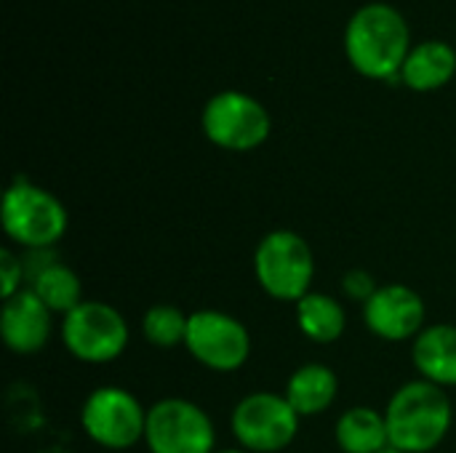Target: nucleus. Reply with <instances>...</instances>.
<instances>
[{"label":"nucleus","mask_w":456,"mask_h":453,"mask_svg":"<svg viewBox=\"0 0 456 453\" xmlns=\"http://www.w3.org/2000/svg\"><path fill=\"white\" fill-rule=\"evenodd\" d=\"M254 272L267 296L278 302H299L310 294L315 259L299 232L273 230L254 251Z\"/></svg>","instance_id":"4"},{"label":"nucleus","mask_w":456,"mask_h":453,"mask_svg":"<svg viewBox=\"0 0 456 453\" xmlns=\"http://www.w3.org/2000/svg\"><path fill=\"white\" fill-rule=\"evenodd\" d=\"M345 56L350 67L369 80L401 77L411 43V27L406 16L382 0L355 8L342 35Z\"/></svg>","instance_id":"1"},{"label":"nucleus","mask_w":456,"mask_h":453,"mask_svg":"<svg viewBox=\"0 0 456 453\" xmlns=\"http://www.w3.org/2000/svg\"><path fill=\"white\" fill-rule=\"evenodd\" d=\"M203 136L227 152H251L270 139L273 117L267 107L246 91H219L200 112Z\"/></svg>","instance_id":"5"},{"label":"nucleus","mask_w":456,"mask_h":453,"mask_svg":"<svg viewBox=\"0 0 456 453\" xmlns=\"http://www.w3.org/2000/svg\"><path fill=\"white\" fill-rule=\"evenodd\" d=\"M61 342L80 363H112L128 347V323L112 304L86 299L64 315Z\"/></svg>","instance_id":"6"},{"label":"nucleus","mask_w":456,"mask_h":453,"mask_svg":"<svg viewBox=\"0 0 456 453\" xmlns=\"http://www.w3.org/2000/svg\"><path fill=\"white\" fill-rule=\"evenodd\" d=\"M411 360L419 379H428L444 390L456 387V326H425V331L414 339Z\"/></svg>","instance_id":"14"},{"label":"nucleus","mask_w":456,"mask_h":453,"mask_svg":"<svg viewBox=\"0 0 456 453\" xmlns=\"http://www.w3.org/2000/svg\"><path fill=\"white\" fill-rule=\"evenodd\" d=\"M27 275H24V262L21 256H16L11 248H3L0 251V294H3V302L16 296L24 286Z\"/></svg>","instance_id":"20"},{"label":"nucleus","mask_w":456,"mask_h":453,"mask_svg":"<svg viewBox=\"0 0 456 453\" xmlns=\"http://www.w3.org/2000/svg\"><path fill=\"white\" fill-rule=\"evenodd\" d=\"M454 409L444 387L414 379L401 384L387 409L385 422L390 433V449L401 453L436 451L452 430Z\"/></svg>","instance_id":"2"},{"label":"nucleus","mask_w":456,"mask_h":453,"mask_svg":"<svg viewBox=\"0 0 456 453\" xmlns=\"http://www.w3.org/2000/svg\"><path fill=\"white\" fill-rule=\"evenodd\" d=\"M0 224L16 246L24 251H40L53 248L64 238L69 214L53 192L32 184L24 176H16L3 195Z\"/></svg>","instance_id":"3"},{"label":"nucleus","mask_w":456,"mask_h":453,"mask_svg":"<svg viewBox=\"0 0 456 453\" xmlns=\"http://www.w3.org/2000/svg\"><path fill=\"white\" fill-rule=\"evenodd\" d=\"M187 352L208 371L232 374L246 366L251 355V334L248 328L219 310H198L187 323Z\"/></svg>","instance_id":"10"},{"label":"nucleus","mask_w":456,"mask_h":453,"mask_svg":"<svg viewBox=\"0 0 456 453\" xmlns=\"http://www.w3.org/2000/svg\"><path fill=\"white\" fill-rule=\"evenodd\" d=\"M83 433L102 449L126 451L144 441L147 409L123 387H96L80 409Z\"/></svg>","instance_id":"8"},{"label":"nucleus","mask_w":456,"mask_h":453,"mask_svg":"<svg viewBox=\"0 0 456 453\" xmlns=\"http://www.w3.org/2000/svg\"><path fill=\"white\" fill-rule=\"evenodd\" d=\"M297 326L299 331L318 344L337 342L347 328V315L339 299L329 294H307L297 302Z\"/></svg>","instance_id":"17"},{"label":"nucleus","mask_w":456,"mask_h":453,"mask_svg":"<svg viewBox=\"0 0 456 453\" xmlns=\"http://www.w3.org/2000/svg\"><path fill=\"white\" fill-rule=\"evenodd\" d=\"M27 288L53 312V315H67L72 312L77 304H83V283L77 278V272L61 262H51L45 264L29 283Z\"/></svg>","instance_id":"18"},{"label":"nucleus","mask_w":456,"mask_h":453,"mask_svg":"<svg viewBox=\"0 0 456 453\" xmlns=\"http://www.w3.org/2000/svg\"><path fill=\"white\" fill-rule=\"evenodd\" d=\"M456 75V51L446 40L417 43L401 69V83L417 93H430L449 85Z\"/></svg>","instance_id":"13"},{"label":"nucleus","mask_w":456,"mask_h":453,"mask_svg":"<svg viewBox=\"0 0 456 453\" xmlns=\"http://www.w3.org/2000/svg\"><path fill=\"white\" fill-rule=\"evenodd\" d=\"M150 453H214L216 433L208 414L184 398H163L147 409Z\"/></svg>","instance_id":"9"},{"label":"nucleus","mask_w":456,"mask_h":453,"mask_svg":"<svg viewBox=\"0 0 456 453\" xmlns=\"http://www.w3.org/2000/svg\"><path fill=\"white\" fill-rule=\"evenodd\" d=\"M425 299L401 283L379 286L377 294L363 304V320L369 331L385 342L417 339L425 331Z\"/></svg>","instance_id":"11"},{"label":"nucleus","mask_w":456,"mask_h":453,"mask_svg":"<svg viewBox=\"0 0 456 453\" xmlns=\"http://www.w3.org/2000/svg\"><path fill=\"white\" fill-rule=\"evenodd\" d=\"M377 280H374V275L371 272H366V270H350L345 278H342V291H345V296L347 299H353V302H361V304H366L374 294H377Z\"/></svg>","instance_id":"21"},{"label":"nucleus","mask_w":456,"mask_h":453,"mask_svg":"<svg viewBox=\"0 0 456 453\" xmlns=\"http://www.w3.org/2000/svg\"><path fill=\"white\" fill-rule=\"evenodd\" d=\"M337 392H339V379L329 366L305 363L289 376L283 395L299 417H318L331 409Z\"/></svg>","instance_id":"15"},{"label":"nucleus","mask_w":456,"mask_h":453,"mask_svg":"<svg viewBox=\"0 0 456 453\" xmlns=\"http://www.w3.org/2000/svg\"><path fill=\"white\" fill-rule=\"evenodd\" d=\"M53 312L29 291L21 288L16 296L3 302L0 336L3 344L16 355H35L48 344Z\"/></svg>","instance_id":"12"},{"label":"nucleus","mask_w":456,"mask_h":453,"mask_svg":"<svg viewBox=\"0 0 456 453\" xmlns=\"http://www.w3.org/2000/svg\"><path fill=\"white\" fill-rule=\"evenodd\" d=\"M214 453H248V451H243V449H224V451H214Z\"/></svg>","instance_id":"22"},{"label":"nucleus","mask_w":456,"mask_h":453,"mask_svg":"<svg viewBox=\"0 0 456 453\" xmlns=\"http://www.w3.org/2000/svg\"><path fill=\"white\" fill-rule=\"evenodd\" d=\"M187 323H190V315H184L182 310H176L171 304H155L142 318V334L152 347L174 350V347L184 344Z\"/></svg>","instance_id":"19"},{"label":"nucleus","mask_w":456,"mask_h":453,"mask_svg":"<svg viewBox=\"0 0 456 453\" xmlns=\"http://www.w3.org/2000/svg\"><path fill=\"white\" fill-rule=\"evenodd\" d=\"M382 453H401V451H395V449H385Z\"/></svg>","instance_id":"23"},{"label":"nucleus","mask_w":456,"mask_h":453,"mask_svg":"<svg viewBox=\"0 0 456 453\" xmlns=\"http://www.w3.org/2000/svg\"><path fill=\"white\" fill-rule=\"evenodd\" d=\"M334 438L345 453H382L385 449H390L385 414L369 406L347 409L337 422Z\"/></svg>","instance_id":"16"},{"label":"nucleus","mask_w":456,"mask_h":453,"mask_svg":"<svg viewBox=\"0 0 456 453\" xmlns=\"http://www.w3.org/2000/svg\"><path fill=\"white\" fill-rule=\"evenodd\" d=\"M299 414L286 395L251 392L232 409L230 430L238 446L248 453H278L289 449L299 433Z\"/></svg>","instance_id":"7"}]
</instances>
